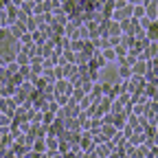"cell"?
I'll return each instance as SVG.
<instances>
[{
	"label": "cell",
	"mask_w": 158,
	"mask_h": 158,
	"mask_svg": "<svg viewBox=\"0 0 158 158\" xmlns=\"http://www.w3.org/2000/svg\"><path fill=\"white\" fill-rule=\"evenodd\" d=\"M145 5V18L149 22H156L158 20V2H143Z\"/></svg>",
	"instance_id": "cell-3"
},
{
	"label": "cell",
	"mask_w": 158,
	"mask_h": 158,
	"mask_svg": "<svg viewBox=\"0 0 158 158\" xmlns=\"http://www.w3.org/2000/svg\"><path fill=\"white\" fill-rule=\"evenodd\" d=\"M81 99H84V90L79 88V90H75V92H73V103H75V101H81Z\"/></svg>",
	"instance_id": "cell-12"
},
{
	"label": "cell",
	"mask_w": 158,
	"mask_h": 158,
	"mask_svg": "<svg viewBox=\"0 0 158 158\" xmlns=\"http://www.w3.org/2000/svg\"><path fill=\"white\" fill-rule=\"evenodd\" d=\"M145 35H147L149 42H158V24H156V22H152V24H149V29L145 31Z\"/></svg>",
	"instance_id": "cell-6"
},
{
	"label": "cell",
	"mask_w": 158,
	"mask_h": 158,
	"mask_svg": "<svg viewBox=\"0 0 158 158\" xmlns=\"http://www.w3.org/2000/svg\"><path fill=\"white\" fill-rule=\"evenodd\" d=\"M99 77H101V81H103V86H110L112 81L116 84L118 81V70H114L112 66H106L101 73H99Z\"/></svg>",
	"instance_id": "cell-2"
},
{
	"label": "cell",
	"mask_w": 158,
	"mask_h": 158,
	"mask_svg": "<svg viewBox=\"0 0 158 158\" xmlns=\"http://www.w3.org/2000/svg\"><path fill=\"white\" fill-rule=\"evenodd\" d=\"M2 110H5V112H11V110H13V103H11V101H2Z\"/></svg>",
	"instance_id": "cell-13"
},
{
	"label": "cell",
	"mask_w": 158,
	"mask_h": 158,
	"mask_svg": "<svg viewBox=\"0 0 158 158\" xmlns=\"http://www.w3.org/2000/svg\"><path fill=\"white\" fill-rule=\"evenodd\" d=\"M132 18H134V20H138V22H141V20L145 18V5H134Z\"/></svg>",
	"instance_id": "cell-8"
},
{
	"label": "cell",
	"mask_w": 158,
	"mask_h": 158,
	"mask_svg": "<svg viewBox=\"0 0 158 158\" xmlns=\"http://www.w3.org/2000/svg\"><path fill=\"white\" fill-rule=\"evenodd\" d=\"M66 75H75V66H68L66 68Z\"/></svg>",
	"instance_id": "cell-15"
},
{
	"label": "cell",
	"mask_w": 158,
	"mask_h": 158,
	"mask_svg": "<svg viewBox=\"0 0 158 158\" xmlns=\"http://www.w3.org/2000/svg\"><path fill=\"white\" fill-rule=\"evenodd\" d=\"M5 7H7V5H5V2H0V11H2V9H5Z\"/></svg>",
	"instance_id": "cell-17"
},
{
	"label": "cell",
	"mask_w": 158,
	"mask_h": 158,
	"mask_svg": "<svg viewBox=\"0 0 158 158\" xmlns=\"http://www.w3.org/2000/svg\"><path fill=\"white\" fill-rule=\"evenodd\" d=\"M15 64H20V66H29L31 64V57H29V53H24V51H20L18 53V57H15Z\"/></svg>",
	"instance_id": "cell-7"
},
{
	"label": "cell",
	"mask_w": 158,
	"mask_h": 158,
	"mask_svg": "<svg viewBox=\"0 0 158 158\" xmlns=\"http://www.w3.org/2000/svg\"><path fill=\"white\" fill-rule=\"evenodd\" d=\"M114 57H116V51H114V48H108V51L103 53V59H106V62H112Z\"/></svg>",
	"instance_id": "cell-11"
},
{
	"label": "cell",
	"mask_w": 158,
	"mask_h": 158,
	"mask_svg": "<svg viewBox=\"0 0 158 158\" xmlns=\"http://www.w3.org/2000/svg\"><path fill=\"white\" fill-rule=\"evenodd\" d=\"M68 99H66V94H57V103H66Z\"/></svg>",
	"instance_id": "cell-14"
},
{
	"label": "cell",
	"mask_w": 158,
	"mask_h": 158,
	"mask_svg": "<svg viewBox=\"0 0 158 158\" xmlns=\"http://www.w3.org/2000/svg\"><path fill=\"white\" fill-rule=\"evenodd\" d=\"M118 77H123V79L132 77V68L130 66H121V68H118Z\"/></svg>",
	"instance_id": "cell-9"
},
{
	"label": "cell",
	"mask_w": 158,
	"mask_h": 158,
	"mask_svg": "<svg viewBox=\"0 0 158 158\" xmlns=\"http://www.w3.org/2000/svg\"><path fill=\"white\" fill-rule=\"evenodd\" d=\"M97 68H106V59H103V55H99V53H94L92 55V59H90V73H97Z\"/></svg>",
	"instance_id": "cell-5"
},
{
	"label": "cell",
	"mask_w": 158,
	"mask_h": 158,
	"mask_svg": "<svg viewBox=\"0 0 158 158\" xmlns=\"http://www.w3.org/2000/svg\"><path fill=\"white\" fill-rule=\"evenodd\" d=\"M156 123H158V118H156Z\"/></svg>",
	"instance_id": "cell-18"
},
{
	"label": "cell",
	"mask_w": 158,
	"mask_h": 158,
	"mask_svg": "<svg viewBox=\"0 0 158 158\" xmlns=\"http://www.w3.org/2000/svg\"><path fill=\"white\" fill-rule=\"evenodd\" d=\"M154 57H158V44H156V42H149V46L141 53V59H143V62H147V59L152 62Z\"/></svg>",
	"instance_id": "cell-4"
},
{
	"label": "cell",
	"mask_w": 158,
	"mask_h": 158,
	"mask_svg": "<svg viewBox=\"0 0 158 158\" xmlns=\"http://www.w3.org/2000/svg\"><path fill=\"white\" fill-rule=\"evenodd\" d=\"M68 46H70V51H79V53L84 51V42H81V40H73V44H68Z\"/></svg>",
	"instance_id": "cell-10"
},
{
	"label": "cell",
	"mask_w": 158,
	"mask_h": 158,
	"mask_svg": "<svg viewBox=\"0 0 158 158\" xmlns=\"http://www.w3.org/2000/svg\"><path fill=\"white\" fill-rule=\"evenodd\" d=\"M20 53V46H18V40H7V42H0V59L2 62H13Z\"/></svg>",
	"instance_id": "cell-1"
},
{
	"label": "cell",
	"mask_w": 158,
	"mask_h": 158,
	"mask_svg": "<svg viewBox=\"0 0 158 158\" xmlns=\"http://www.w3.org/2000/svg\"><path fill=\"white\" fill-rule=\"evenodd\" d=\"M152 66H154V68H158V57H154V59H152Z\"/></svg>",
	"instance_id": "cell-16"
}]
</instances>
